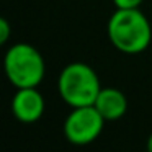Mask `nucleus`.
I'll list each match as a JSON object with an SVG mask.
<instances>
[{
  "instance_id": "nucleus-5",
  "label": "nucleus",
  "mask_w": 152,
  "mask_h": 152,
  "mask_svg": "<svg viewBox=\"0 0 152 152\" xmlns=\"http://www.w3.org/2000/svg\"><path fill=\"white\" fill-rule=\"evenodd\" d=\"M12 113L20 123H36L44 113V98L36 87L17 88L12 98Z\"/></svg>"
},
{
  "instance_id": "nucleus-7",
  "label": "nucleus",
  "mask_w": 152,
  "mask_h": 152,
  "mask_svg": "<svg viewBox=\"0 0 152 152\" xmlns=\"http://www.w3.org/2000/svg\"><path fill=\"white\" fill-rule=\"evenodd\" d=\"M10 23H8L5 18H0V44H5L10 38Z\"/></svg>"
},
{
  "instance_id": "nucleus-1",
  "label": "nucleus",
  "mask_w": 152,
  "mask_h": 152,
  "mask_svg": "<svg viewBox=\"0 0 152 152\" xmlns=\"http://www.w3.org/2000/svg\"><path fill=\"white\" fill-rule=\"evenodd\" d=\"M110 43L124 54H139L149 48L152 28L139 8H116L106 25Z\"/></svg>"
},
{
  "instance_id": "nucleus-3",
  "label": "nucleus",
  "mask_w": 152,
  "mask_h": 152,
  "mask_svg": "<svg viewBox=\"0 0 152 152\" xmlns=\"http://www.w3.org/2000/svg\"><path fill=\"white\" fill-rule=\"evenodd\" d=\"M5 75L17 88L38 87L46 75V64L41 53L26 43H17L5 53Z\"/></svg>"
},
{
  "instance_id": "nucleus-9",
  "label": "nucleus",
  "mask_w": 152,
  "mask_h": 152,
  "mask_svg": "<svg viewBox=\"0 0 152 152\" xmlns=\"http://www.w3.org/2000/svg\"><path fill=\"white\" fill-rule=\"evenodd\" d=\"M147 149H149V152H152V134L147 139Z\"/></svg>"
},
{
  "instance_id": "nucleus-8",
  "label": "nucleus",
  "mask_w": 152,
  "mask_h": 152,
  "mask_svg": "<svg viewBox=\"0 0 152 152\" xmlns=\"http://www.w3.org/2000/svg\"><path fill=\"white\" fill-rule=\"evenodd\" d=\"M144 0H113L116 8H139Z\"/></svg>"
},
{
  "instance_id": "nucleus-2",
  "label": "nucleus",
  "mask_w": 152,
  "mask_h": 152,
  "mask_svg": "<svg viewBox=\"0 0 152 152\" xmlns=\"http://www.w3.org/2000/svg\"><path fill=\"white\" fill-rule=\"evenodd\" d=\"M102 85L96 72L85 62H70L57 77V92L70 108L93 105Z\"/></svg>"
},
{
  "instance_id": "nucleus-4",
  "label": "nucleus",
  "mask_w": 152,
  "mask_h": 152,
  "mask_svg": "<svg viewBox=\"0 0 152 152\" xmlns=\"http://www.w3.org/2000/svg\"><path fill=\"white\" fill-rule=\"evenodd\" d=\"M105 121L93 105L72 108L64 121V136L70 144L87 145L102 134Z\"/></svg>"
},
{
  "instance_id": "nucleus-6",
  "label": "nucleus",
  "mask_w": 152,
  "mask_h": 152,
  "mask_svg": "<svg viewBox=\"0 0 152 152\" xmlns=\"http://www.w3.org/2000/svg\"><path fill=\"white\" fill-rule=\"evenodd\" d=\"M93 106L98 110L100 115L106 121H115V119L123 118L124 113L128 111V100H126L124 93L119 92L118 88L105 87L100 90Z\"/></svg>"
}]
</instances>
